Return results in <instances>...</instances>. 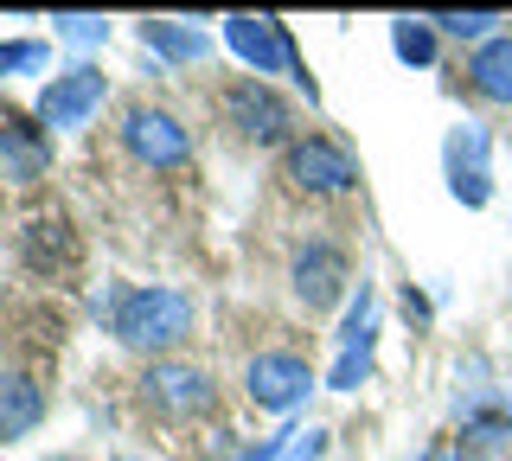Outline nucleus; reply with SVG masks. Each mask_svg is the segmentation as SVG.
<instances>
[{"instance_id":"obj_1","label":"nucleus","mask_w":512,"mask_h":461,"mask_svg":"<svg viewBox=\"0 0 512 461\" xmlns=\"http://www.w3.org/2000/svg\"><path fill=\"white\" fill-rule=\"evenodd\" d=\"M109 333H116L128 353H173V346L192 340V301L180 289H167V282L128 289V295H116Z\"/></svg>"},{"instance_id":"obj_2","label":"nucleus","mask_w":512,"mask_h":461,"mask_svg":"<svg viewBox=\"0 0 512 461\" xmlns=\"http://www.w3.org/2000/svg\"><path fill=\"white\" fill-rule=\"evenodd\" d=\"M224 45L244 58L250 77H295V90H308V103L320 97L308 65H301V52H295V39H288V26L276 13H231V20H224Z\"/></svg>"},{"instance_id":"obj_3","label":"nucleus","mask_w":512,"mask_h":461,"mask_svg":"<svg viewBox=\"0 0 512 461\" xmlns=\"http://www.w3.org/2000/svg\"><path fill=\"white\" fill-rule=\"evenodd\" d=\"M141 404L154 417H173V423H192V417H212L218 404V385L205 365H186V359H154L141 372Z\"/></svg>"},{"instance_id":"obj_4","label":"nucleus","mask_w":512,"mask_h":461,"mask_svg":"<svg viewBox=\"0 0 512 461\" xmlns=\"http://www.w3.org/2000/svg\"><path fill=\"white\" fill-rule=\"evenodd\" d=\"M442 180L468 212H487L493 205V135H487V122H455V129H448Z\"/></svg>"},{"instance_id":"obj_5","label":"nucleus","mask_w":512,"mask_h":461,"mask_svg":"<svg viewBox=\"0 0 512 461\" xmlns=\"http://www.w3.org/2000/svg\"><path fill=\"white\" fill-rule=\"evenodd\" d=\"M372 359H378V289L359 282V295L346 301V321H340V353H333L327 391H359L372 378Z\"/></svg>"},{"instance_id":"obj_6","label":"nucleus","mask_w":512,"mask_h":461,"mask_svg":"<svg viewBox=\"0 0 512 461\" xmlns=\"http://www.w3.org/2000/svg\"><path fill=\"white\" fill-rule=\"evenodd\" d=\"M122 148L135 154L141 167L167 173V167H180L186 154H192V135H186V122L173 116V109L135 103V109H128V116H122Z\"/></svg>"},{"instance_id":"obj_7","label":"nucleus","mask_w":512,"mask_h":461,"mask_svg":"<svg viewBox=\"0 0 512 461\" xmlns=\"http://www.w3.org/2000/svg\"><path fill=\"white\" fill-rule=\"evenodd\" d=\"M288 180L314 199H340L359 186V161L327 135H301V141H288Z\"/></svg>"},{"instance_id":"obj_8","label":"nucleus","mask_w":512,"mask_h":461,"mask_svg":"<svg viewBox=\"0 0 512 461\" xmlns=\"http://www.w3.org/2000/svg\"><path fill=\"white\" fill-rule=\"evenodd\" d=\"M244 391H250L256 410L295 417V410L314 397V372H308V359H295V353H256L244 365Z\"/></svg>"},{"instance_id":"obj_9","label":"nucleus","mask_w":512,"mask_h":461,"mask_svg":"<svg viewBox=\"0 0 512 461\" xmlns=\"http://www.w3.org/2000/svg\"><path fill=\"white\" fill-rule=\"evenodd\" d=\"M224 122H231L244 141H256V148H276V141H288V129H295L288 103L263 84V77H237V84L224 90Z\"/></svg>"},{"instance_id":"obj_10","label":"nucleus","mask_w":512,"mask_h":461,"mask_svg":"<svg viewBox=\"0 0 512 461\" xmlns=\"http://www.w3.org/2000/svg\"><path fill=\"white\" fill-rule=\"evenodd\" d=\"M103 97H109V77L96 65H64L39 90V122L45 129H84L96 109H103Z\"/></svg>"},{"instance_id":"obj_11","label":"nucleus","mask_w":512,"mask_h":461,"mask_svg":"<svg viewBox=\"0 0 512 461\" xmlns=\"http://www.w3.org/2000/svg\"><path fill=\"white\" fill-rule=\"evenodd\" d=\"M52 173V135L32 129L26 116H0V180L7 186H32Z\"/></svg>"},{"instance_id":"obj_12","label":"nucleus","mask_w":512,"mask_h":461,"mask_svg":"<svg viewBox=\"0 0 512 461\" xmlns=\"http://www.w3.org/2000/svg\"><path fill=\"white\" fill-rule=\"evenodd\" d=\"M346 282H352V276H346V250H340V244L314 237V244H301V250H295V295L308 301L314 314H320V308H333Z\"/></svg>"},{"instance_id":"obj_13","label":"nucleus","mask_w":512,"mask_h":461,"mask_svg":"<svg viewBox=\"0 0 512 461\" xmlns=\"http://www.w3.org/2000/svg\"><path fill=\"white\" fill-rule=\"evenodd\" d=\"M45 423V385L26 372H0V442H20Z\"/></svg>"},{"instance_id":"obj_14","label":"nucleus","mask_w":512,"mask_h":461,"mask_svg":"<svg viewBox=\"0 0 512 461\" xmlns=\"http://www.w3.org/2000/svg\"><path fill=\"white\" fill-rule=\"evenodd\" d=\"M141 45L154 58H167V65H205L212 58V33L186 20H141Z\"/></svg>"},{"instance_id":"obj_15","label":"nucleus","mask_w":512,"mask_h":461,"mask_svg":"<svg viewBox=\"0 0 512 461\" xmlns=\"http://www.w3.org/2000/svg\"><path fill=\"white\" fill-rule=\"evenodd\" d=\"M468 84H474V97H487V103H512V33H493L487 45H474Z\"/></svg>"},{"instance_id":"obj_16","label":"nucleus","mask_w":512,"mask_h":461,"mask_svg":"<svg viewBox=\"0 0 512 461\" xmlns=\"http://www.w3.org/2000/svg\"><path fill=\"white\" fill-rule=\"evenodd\" d=\"M436 39L442 33L429 20H410V13H404V20H391V52L404 58L410 71H429V65H436Z\"/></svg>"},{"instance_id":"obj_17","label":"nucleus","mask_w":512,"mask_h":461,"mask_svg":"<svg viewBox=\"0 0 512 461\" xmlns=\"http://www.w3.org/2000/svg\"><path fill=\"white\" fill-rule=\"evenodd\" d=\"M52 39H64V45H103L109 39V20L103 13H52Z\"/></svg>"},{"instance_id":"obj_18","label":"nucleus","mask_w":512,"mask_h":461,"mask_svg":"<svg viewBox=\"0 0 512 461\" xmlns=\"http://www.w3.org/2000/svg\"><path fill=\"white\" fill-rule=\"evenodd\" d=\"M45 65H52V39H13V45H0V84L20 77V71H45Z\"/></svg>"},{"instance_id":"obj_19","label":"nucleus","mask_w":512,"mask_h":461,"mask_svg":"<svg viewBox=\"0 0 512 461\" xmlns=\"http://www.w3.org/2000/svg\"><path fill=\"white\" fill-rule=\"evenodd\" d=\"M429 26L448 39H468V45H487L493 26H500V13H429Z\"/></svg>"},{"instance_id":"obj_20","label":"nucleus","mask_w":512,"mask_h":461,"mask_svg":"<svg viewBox=\"0 0 512 461\" xmlns=\"http://www.w3.org/2000/svg\"><path fill=\"white\" fill-rule=\"evenodd\" d=\"M276 461H327V429H314V423L301 429L295 423V429H288V449Z\"/></svg>"},{"instance_id":"obj_21","label":"nucleus","mask_w":512,"mask_h":461,"mask_svg":"<svg viewBox=\"0 0 512 461\" xmlns=\"http://www.w3.org/2000/svg\"><path fill=\"white\" fill-rule=\"evenodd\" d=\"M416 461H468V455H461V442H455V436H436Z\"/></svg>"}]
</instances>
